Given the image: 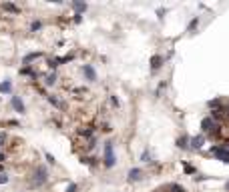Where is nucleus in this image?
<instances>
[{"label":"nucleus","mask_w":229,"mask_h":192,"mask_svg":"<svg viewBox=\"0 0 229 192\" xmlns=\"http://www.w3.org/2000/svg\"><path fill=\"white\" fill-rule=\"evenodd\" d=\"M201 126H203V132H213V128H217V124L213 122V118H205L201 122Z\"/></svg>","instance_id":"obj_1"},{"label":"nucleus","mask_w":229,"mask_h":192,"mask_svg":"<svg viewBox=\"0 0 229 192\" xmlns=\"http://www.w3.org/2000/svg\"><path fill=\"white\" fill-rule=\"evenodd\" d=\"M203 140H205V136H195V138H191V144H193V148H201L203 146Z\"/></svg>","instance_id":"obj_2"},{"label":"nucleus","mask_w":229,"mask_h":192,"mask_svg":"<svg viewBox=\"0 0 229 192\" xmlns=\"http://www.w3.org/2000/svg\"><path fill=\"white\" fill-rule=\"evenodd\" d=\"M2 8H4V10H8V12H14V14H18V12H20V8H18V6H14V4H10V2H4V4H2Z\"/></svg>","instance_id":"obj_3"},{"label":"nucleus","mask_w":229,"mask_h":192,"mask_svg":"<svg viewBox=\"0 0 229 192\" xmlns=\"http://www.w3.org/2000/svg\"><path fill=\"white\" fill-rule=\"evenodd\" d=\"M141 174H143V172H141L139 168L131 170V172H129V180H141Z\"/></svg>","instance_id":"obj_4"},{"label":"nucleus","mask_w":229,"mask_h":192,"mask_svg":"<svg viewBox=\"0 0 229 192\" xmlns=\"http://www.w3.org/2000/svg\"><path fill=\"white\" fill-rule=\"evenodd\" d=\"M151 66H153V70H157V68L161 66V56H153L151 58Z\"/></svg>","instance_id":"obj_5"},{"label":"nucleus","mask_w":229,"mask_h":192,"mask_svg":"<svg viewBox=\"0 0 229 192\" xmlns=\"http://www.w3.org/2000/svg\"><path fill=\"white\" fill-rule=\"evenodd\" d=\"M12 106H14V108H16V110H20V112H22V102L18 100V98H16V96H14V98H12Z\"/></svg>","instance_id":"obj_6"},{"label":"nucleus","mask_w":229,"mask_h":192,"mask_svg":"<svg viewBox=\"0 0 229 192\" xmlns=\"http://www.w3.org/2000/svg\"><path fill=\"white\" fill-rule=\"evenodd\" d=\"M84 72L89 74V78H91V80H94V70H92L91 66H84Z\"/></svg>","instance_id":"obj_7"},{"label":"nucleus","mask_w":229,"mask_h":192,"mask_svg":"<svg viewBox=\"0 0 229 192\" xmlns=\"http://www.w3.org/2000/svg\"><path fill=\"white\" fill-rule=\"evenodd\" d=\"M177 146H179V148H185V146H187V138H185V136L177 140Z\"/></svg>","instance_id":"obj_8"},{"label":"nucleus","mask_w":229,"mask_h":192,"mask_svg":"<svg viewBox=\"0 0 229 192\" xmlns=\"http://www.w3.org/2000/svg\"><path fill=\"white\" fill-rule=\"evenodd\" d=\"M72 8H77V10H87V4H77V2H74Z\"/></svg>","instance_id":"obj_9"},{"label":"nucleus","mask_w":229,"mask_h":192,"mask_svg":"<svg viewBox=\"0 0 229 192\" xmlns=\"http://www.w3.org/2000/svg\"><path fill=\"white\" fill-rule=\"evenodd\" d=\"M0 90H2V92H8V90H10V84H8V82L0 84Z\"/></svg>","instance_id":"obj_10"},{"label":"nucleus","mask_w":229,"mask_h":192,"mask_svg":"<svg viewBox=\"0 0 229 192\" xmlns=\"http://www.w3.org/2000/svg\"><path fill=\"white\" fill-rule=\"evenodd\" d=\"M40 26H42L40 22H32V26H30V28H32V30L36 32V30H40Z\"/></svg>","instance_id":"obj_11"},{"label":"nucleus","mask_w":229,"mask_h":192,"mask_svg":"<svg viewBox=\"0 0 229 192\" xmlns=\"http://www.w3.org/2000/svg\"><path fill=\"white\" fill-rule=\"evenodd\" d=\"M171 190H173V192H185L183 188H181V186H177V184H173V186H171Z\"/></svg>","instance_id":"obj_12"},{"label":"nucleus","mask_w":229,"mask_h":192,"mask_svg":"<svg viewBox=\"0 0 229 192\" xmlns=\"http://www.w3.org/2000/svg\"><path fill=\"white\" fill-rule=\"evenodd\" d=\"M4 182H8V176H6V174H0V184H4Z\"/></svg>","instance_id":"obj_13"},{"label":"nucleus","mask_w":229,"mask_h":192,"mask_svg":"<svg viewBox=\"0 0 229 192\" xmlns=\"http://www.w3.org/2000/svg\"><path fill=\"white\" fill-rule=\"evenodd\" d=\"M143 162H151V156H149V154H147V152L143 154Z\"/></svg>","instance_id":"obj_14"},{"label":"nucleus","mask_w":229,"mask_h":192,"mask_svg":"<svg viewBox=\"0 0 229 192\" xmlns=\"http://www.w3.org/2000/svg\"><path fill=\"white\" fill-rule=\"evenodd\" d=\"M4 160H6V154H4V152H0V162H4Z\"/></svg>","instance_id":"obj_15"},{"label":"nucleus","mask_w":229,"mask_h":192,"mask_svg":"<svg viewBox=\"0 0 229 192\" xmlns=\"http://www.w3.org/2000/svg\"><path fill=\"white\" fill-rule=\"evenodd\" d=\"M74 190H77V186H74V184H72L70 188H67V192H74Z\"/></svg>","instance_id":"obj_16"}]
</instances>
